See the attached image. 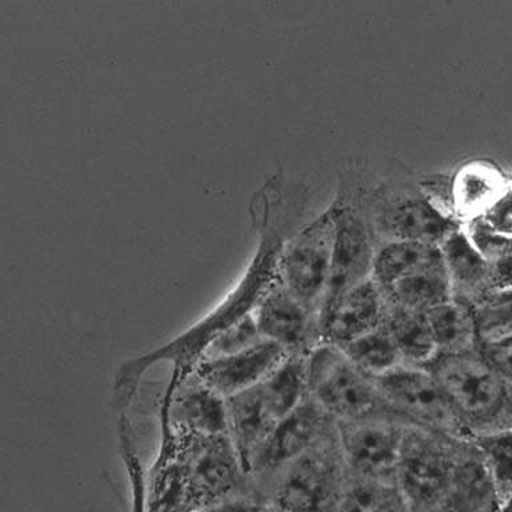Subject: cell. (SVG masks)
I'll return each instance as SVG.
<instances>
[{"mask_svg":"<svg viewBox=\"0 0 512 512\" xmlns=\"http://www.w3.org/2000/svg\"><path fill=\"white\" fill-rule=\"evenodd\" d=\"M502 194L494 172L488 170L466 171L458 180L456 200L464 212H478L487 208Z\"/></svg>","mask_w":512,"mask_h":512,"instance_id":"26","label":"cell"},{"mask_svg":"<svg viewBox=\"0 0 512 512\" xmlns=\"http://www.w3.org/2000/svg\"><path fill=\"white\" fill-rule=\"evenodd\" d=\"M496 508H498V507H496ZM496 508H495V510H494V511H491V512H496Z\"/></svg>","mask_w":512,"mask_h":512,"instance_id":"31","label":"cell"},{"mask_svg":"<svg viewBox=\"0 0 512 512\" xmlns=\"http://www.w3.org/2000/svg\"><path fill=\"white\" fill-rule=\"evenodd\" d=\"M339 512H410L396 480L350 478Z\"/></svg>","mask_w":512,"mask_h":512,"instance_id":"22","label":"cell"},{"mask_svg":"<svg viewBox=\"0 0 512 512\" xmlns=\"http://www.w3.org/2000/svg\"><path fill=\"white\" fill-rule=\"evenodd\" d=\"M439 354H460L476 350L474 311L451 299L424 312Z\"/></svg>","mask_w":512,"mask_h":512,"instance_id":"21","label":"cell"},{"mask_svg":"<svg viewBox=\"0 0 512 512\" xmlns=\"http://www.w3.org/2000/svg\"><path fill=\"white\" fill-rule=\"evenodd\" d=\"M347 482L335 423L314 447L280 472L267 502L282 512H339Z\"/></svg>","mask_w":512,"mask_h":512,"instance_id":"6","label":"cell"},{"mask_svg":"<svg viewBox=\"0 0 512 512\" xmlns=\"http://www.w3.org/2000/svg\"><path fill=\"white\" fill-rule=\"evenodd\" d=\"M287 356L278 344L263 339L246 350L200 360L191 376L228 399L262 382Z\"/></svg>","mask_w":512,"mask_h":512,"instance_id":"14","label":"cell"},{"mask_svg":"<svg viewBox=\"0 0 512 512\" xmlns=\"http://www.w3.org/2000/svg\"><path fill=\"white\" fill-rule=\"evenodd\" d=\"M375 382L408 426L466 436L446 391L427 367L402 364Z\"/></svg>","mask_w":512,"mask_h":512,"instance_id":"9","label":"cell"},{"mask_svg":"<svg viewBox=\"0 0 512 512\" xmlns=\"http://www.w3.org/2000/svg\"><path fill=\"white\" fill-rule=\"evenodd\" d=\"M335 240L334 208L288 239L278 260V280L318 319L330 278Z\"/></svg>","mask_w":512,"mask_h":512,"instance_id":"7","label":"cell"},{"mask_svg":"<svg viewBox=\"0 0 512 512\" xmlns=\"http://www.w3.org/2000/svg\"><path fill=\"white\" fill-rule=\"evenodd\" d=\"M380 291L391 306L418 312H427L451 300L450 278L440 248L430 247L422 259Z\"/></svg>","mask_w":512,"mask_h":512,"instance_id":"18","label":"cell"},{"mask_svg":"<svg viewBox=\"0 0 512 512\" xmlns=\"http://www.w3.org/2000/svg\"><path fill=\"white\" fill-rule=\"evenodd\" d=\"M306 372L308 396L335 422L394 420L406 424L384 399L375 379L356 367L339 347L318 344L306 356Z\"/></svg>","mask_w":512,"mask_h":512,"instance_id":"5","label":"cell"},{"mask_svg":"<svg viewBox=\"0 0 512 512\" xmlns=\"http://www.w3.org/2000/svg\"><path fill=\"white\" fill-rule=\"evenodd\" d=\"M347 358L371 378L378 379L404 364L387 328H376L340 348Z\"/></svg>","mask_w":512,"mask_h":512,"instance_id":"23","label":"cell"},{"mask_svg":"<svg viewBox=\"0 0 512 512\" xmlns=\"http://www.w3.org/2000/svg\"><path fill=\"white\" fill-rule=\"evenodd\" d=\"M387 300L374 279L352 288L318 318L320 343L342 348L382 327Z\"/></svg>","mask_w":512,"mask_h":512,"instance_id":"17","label":"cell"},{"mask_svg":"<svg viewBox=\"0 0 512 512\" xmlns=\"http://www.w3.org/2000/svg\"><path fill=\"white\" fill-rule=\"evenodd\" d=\"M251 496L250 480L230 436L160 431L144 476L146 512H203Z\"/></svg>","mask_w":512,"mask_h":512,"instance_id":"3","label":"cell"},{"mask_svg":"<svg viewBox=\"0 0 512 512\" xmlns=\"http://www.w3.org/2000/svg\"><path fill=\"white\" fill-rule=\"evenodd\" d=\"M226 406L228 436L248 476L256 452L296 406L270 376L226 399Z\"/></svg>","mask_w":512,"mask_h":512,"instance_id":"10","label":"cell"},{"mask_svg":"<svg viewBox=\"0 0 512 512\" xmlns=\"http://www.w3.org/2000/svg\"><path fill=\"white\" fill-rule=\"evenodd\" d=\"M382 242H412L439 247L459 226L423 196L388 199L375 216Z\"/></svg>","mask_w":512,"mask_h":512,"instance_id":"15","label":"cell"},{"mask_svg":"<svg viewBox=\"0 0 512 512\" xmlns=\"http://www.w3.org/2000/svg\"><path fill=\"white\" fill-rule=\"evenodd\" d=\"M335 423L350 478L396 480L407 424L394 420Z\"/></svg>","mask_w":512,"mask_h":512,"instance_id":"11","label":"cell"},{"mask_svg":"<svg viewBox=\"0 0 512 512\" xmlns=\"http://www.w3.org/2000/svg\"><path fill=\"white\" fill-rule=\"evenodd\" d=\"M332 208L335 215L334 251L330 278L319 315L352 288L372 278L375 252L378 248L374 235L359 214L350 207Z\"/></svg>","mask_w":512,"mask_h":512,"instance_id":"12","label":"cell"},{"mask_svg":"<svg viewBox=\"0 0 512 512\" xmlns=\"http://www.w3.org/2000/svg\"><path fill=\"white\" fill-rule=\"evenodd\" d=\"M496 512H512V496L500 502L498 508H496Z\"/></svg>","mask_w":512,"mask_h":512,"instance_id":"30","label":"cell"},{"mask_svg":"<svg viewBox=\"0 0 512 512\" xmlns=\"http://www.w3.org/2000/svg\"><path fill=\"white\" fill-rule=\"evenodd\" d=\"M160 431L191 435L228 434L226 399L195 378L164 394L159 410Z\"/></svg>","mask_w":512,"mask_h":512,"instance_id":"16","label":"cell"},{"mask_svg":"<svg viewBox=\"0 0 512 512\" xmlns=\"http://www.w3.org/2000/svg\"><path fill=\"white\" fill-rule=\"evenodd\" d=\"M254 319L262 338L290 356H307L320 344L318 319L283 287L278 276L256 306Z\"/></svg>","mask_w":512,"mask_h":512,"instance_id":"13","label":"cell"},{"mask_svg":"<svg viewBox=\"0 0 512 512\" xmlns=\"http://www.w3.org/2000/svg\"><path fill=\"white\" fill-rule=\"evenodd\" d=\"M486 459L499 503L512 496V430L472 438Z\"/></svg>","mask_w":512,"mask_h":512,"instance_id":"24","label":"cell"},{"mask_svg":"<svg viewBox=\"0 0 512 512\" xmlns=\"http://www.w3.org/2000/svg\"><path fill=\"white\" fill-rule=\"evenodd\" d=\"M424 367L442 384L468 438L512 430V384L476 350L439 354Z\"/></svg>","mask_w":512,"mask_h":512,"instance_id":"4","label":"cell"},{"mask_svg":"<svg viewBox=\"0 0 512 512\" xmlns=\"http://www.w3.org/2000/svg\"><path fill=\"white\" fill-rule=\"evenodd\" d=\"M118 446L120 458L126 468L128 483H130L131 512H146L144 503V476L146 470L140 462L136 436L131 420L127 414L118 415Z\"/></svg>","mask_w":512,"mask_h":512,"instance_id":"25","label":"cell"},{"mask_svg":"<svg viewBox=\"0 0 512 512\" xmlns=\"http://www.w3.org/2000/svg\"><path fill=\"white\" fill-rule=\"evenodd\" d=\"M476 352L491 370L512 384V328L478 336Z\"/></svg>","mask_w":512,"mask_h":512,"instance_id":"27","label":"cell"},{"mask_svg":"<svg viewBox=\"0 0 512 512\" xmlns=\"http://www.w3.org/2000/svg\"><path fill=\"white\" fill-rule=\"evenodd\" d=\"M334 424L335 420L324 414L310 396L280 420L256 452L248 470L252 498L267 500L268 491L280 472L314 447Z\"/></svg>","mask_w":512,"mask_h":512,"instance_id":"8","label":"cell"},{"mask_svg":"<svg viewBox=\"0 0 512 512\" xmlns=\"http://www.w3.org/2000/svg\"><path fill=\"white\" fill-rule=\"evenodd\" d=\"M384 327L402 355L404 364L427 366L438 355L424 312L407 310L387 303Z\"/></svg>","mask_w":512,"mask_h":512,"instance_id":"20","label":"cell"},{"mask_svg":"<svg viewBox=\"0 0 512 512\" xmlns=\"http://www.w3.org/2000/svg\"><path fill=\"white\" fill-rule=\"evenodd\" d=\"M203 512H282L267 500L240 496Z\"/></svg>","mask_w":512,"mask_h":512,"instance_id":"29","label":"cell"},{"mask_svg":"<svg viewBox=\"0 0 512 512\" xmlns=\"http://www.w3.org/2000/svg\"><path fill=\"white\" fill-rule=\"evenodd\" d=\"M450 278L452 299L474 307L494 291L490 260L472 242L470 235L458 228L439 246Z\"/></svg>","mask_w":512,"mask_h":512,"instance_id":"19","label":"cell"},{"mask_svg":"<svg viewBox=\"0 0 512 512\" xmlns=\"http://www.w3.org/2000/svg\"><path fill=\"white\" fill-rule=\"evenodd\" d=\"M480 224L500 238L512 239V188L502 192L487 208Z\"/></svg>","mask_w":512,"mask_h":512,"instance_id":"28","label":"cell"},{"mask_svg":"<svg viewBox=\"0 0 512 512\" xmlns=\"http://www.w3.org/2000/svg\"><path fill=\"white\" fill-rule=\"evenodd\" d=\"M284 243L286 235L278 228H260L258 250L247 270L211 311L175 338L120 364L112 383V402L118 415L128 414L148 371L170 364L172 375L164 392L170 394L190 378L216 338L254 312L275 282Z\"/></svg>","mask_w":512,"mask_h":512,"instance_id":"1","label":"cell"},{"mask_svg":"<svg viewBox=\"0 0 512 512\" xmlns=\"http://www.w3.org/2000/svg\"><path fill=\"white\" fill-rule=\"evenodd\" d=\"M396 483L410 512H491L499 496L472 438L408 426Z\"/></svg>","mask_w":512,"mask_h":512,"instance_id":"2","label":"cell"}]
</instances>
